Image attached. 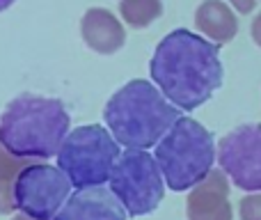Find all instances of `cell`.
Returning a JSON list of instances; mask_svg holds the SVG:
<instances>
[{
  "mask_svg": "<svg viewBox=\"0 0 261 220\" xmlns=\"http://www.w3.org/2000/svg\"><path fill=\"white\" fill-rule=\"evenodd\" d=\"M151 81L181 110L204 106L222 85L220 46L179 28L163 37L149 62Z\"/></svg>",
  "mask_w": 261,
  "mask_h": 220,
  "instance_id": "1",
  "label": "cell"
},
{
  "mask_svg": "<svg viewBox=\"0 0 261 220\" xmlns=\"http://www.w3.org/2000/svg\"><path fill=\"white\" fill-rule=\"evenodd\" d=\"M179 117V106H174L158 87L142 78L128 81L119 87L103 110L110 133L128 149L156 147Z\"/></svg>",
  "mask_w": 261,
  "mask_h": 220,
  "instance_id": "2",
  "label": "cell"
},
{
  "mask_svg": "<svg viewBox=\"0 0 261 220\" xmlns=\"http://www.w3.org/2000/svg\"><path fill=\"white\" fill-rule=\"evenodd\" d=\"M71 117L60 99L18 94L0 115V142L18 158L58 156L69 135Z\"/></svg>",
  "mask_w": 261,
  "mask_h": 220,
  "instance_id": "3",
  "label": "cell"
},
{
  "mask_svg": "<svg viewBox=\"0 0 261 220\" xmlns=\"http://www.w3.org/2000/svg\"><path fill=\"white\" fill-rule=\"evenodd\" d=\"M156 161L170 190L181 193L195 188L211 175L216 163L213 133L197 119L181 115L156 144Z\"/></svg>",
  "mask_w": 261,
  "mask_h": 220,
  "instance_id": "4",
  "label": "cell"
},
{
  "mask_svg": "<svg viewBox=\"0 0 261 220\" xmlns=\"http://www.w3.org/2000/svg\"><path fill=\"white\" fill-rule=\"evenodd\" d=\"M119 156V142L110 129L85 124L69 131L58 152V167L69 177L73 188H92L110 181Z\"/></svg>",
  "mask_w": 261,
  "mask_h": 220,
  "instance_id": "5",
  "label": "cell"
},
{
  "mask_svg": "<svg viewBox=\"0 0 261 220\" xmlns=\"http://www.w3.org/2000/svg\"><path fill=\"white\" fill-rule=\"evenodd\" d=\"M165 186L161 165L147 149H126L110 175V188L126 207L128 216L156 211L165 198Z\"/></svg>",
  "mask_w": 261,
  "mask_h": 220,
  "instance_id": "6",
  "label": "cell"
},
{
  "mask_svg": "<svg viewBox=\"0 0 261 220\" xmlns=\"http://www.w3.org/2000/svg\"><path fill=\"white\" fill-rule=\"evenodd\" d=\"M71 181L60 167L30 163L14 186L16 209L32 220H55L71 195Z\"/></svg>",
  "mask_w": 261,
  "mask_h": 220,
  "instance_id": "7",
  "label": "cell"
},
{
  "mask_svg": "<svg viewBox=\"0 0 261 220\" xmlns=\"http://www.w3.org/2000/svg\"><path fill=\"white\" fill-rule=\"evenodd\" d=\"M218 163L236 188L261 193V124H241L222 135Z\"/></svg>",
  "mask_w": 261,
  "mask_h": 220,
  "instance_id": "8",
  "label": "cell"
},
{
  "mask_svg": "<svg viewBox=\"0 0 261 220\" xmlns=\"http://www.w3.org/2000/svg\"><path fill=\"white\" fill-rule=\"evenodd\" d=\"M128 211L113 188L92 186L69 195L55 220H126Z\"/></svg>",
  "mask_w": 261,
  "mask_h": 220,
  "instance_id": "9",
  "label": "cell"
},
{
  "mask_svg": "<svg viewBox=\"0 0 261 220\" xmlns=\"http://www.w3.org/2000/svg\"><path fill=\"white\" fill-rule=\"evenodd\" d=\"M188 220H234L229 204V181L222 170H211V175L199 181L186 200Z\"/></svg>",
  "mask_w": 261,
  "mask_h": 220,
  "instance_id": "10",
  "label": "cell"
},
{
  "mask_svg": "<svg viewBox=\"0 0 261 220\" xmlns=\"http://www.w3.org/2000/svg\"><path fill=\"white\" fill-rule=\"evenodd\" d=\"M81 37L87 48L99 55H113L126 44L124 26L110 9L92 7L81 18Z\"/></svg>",
  "mask_w": 261,
  "mask_h": 220,
  "instance_id": "11",
  "label": "cell"
},
{
  "mask_svg": "<svg viewBox=\"0 0 261 220\" xmlns=\"http://www.w3.org/2000/svg\"><path fill=\"white\" fill-rule=\"evenodd\" d=\"M195 26L213 44H229L239 32V18L234 9L222 0H204L195 12Z\"/></svg>",
  "mask_w": 261,
  "mask_h": 220,
  "instance_id": "12",
  "label": "cell"
},
{
  "mask_svg": "<svg viewBox=\"0 0 261 220\" xmlns=\"http://www.w3.org/2000/svg\"><path fill=\"white\" fill-rule=\"evenodd\" d=\"M30 163L25 158H18L14 154H9L7 149L0 142V213L7 216L16 209V202H14V186H16V179Z\"/></svg>",
  "mask_w": 261,
  "mask_h": 220,
  "instance_id": "13",
  "label": "cell"
},
{
  "mask_svg": "<svg viewBox=\"0 0 261 220\" xmlns=\"http://www.w3.org/2000/svg\"><path fill=\"white\" fill-rule=\"evenodd\" d=\"M119 14L124 23L135 30L149 28L163 14L161 0H119Z\"/></svg>",
  "mask_w": 261,
  "mask_h": 220,
  "instance_id": "14",
  "label": "cell"
},
{
  "mask_svg": "<svg viewBox=\"0 0 261 220\" xmlns=\"http://www.w3.org/2000/svg\"><path fill=\"white\" fill-rule=\"evenodd\" d=\"M241 220H261V193L245 195L239 204Z\"/></svg>",
  "mask_w": 261,
  "mask_h": 220,
  "instance_id": "15",
  "label": "cell"
},
{
  "mask_svg": "<svg viewBox=\"0 0 261 220\" xmlns=\"http://www.w3.org/2000/svg\"><path fill=\"white\" fill-rule=\"evenodd\" d=\"M227 3H229L239 14H250L254 7H257V0H227Z\"/></svg>",
  "mask_w": 261,
  "mask_h": 220,
  "instance_id": "16",
  "label": "cell"
},
{
  "mask_svg": "<svg viewBox=\"0 0 261 220\" xmlns=\"http://www.w3.org/2000/svg\"><path fill=\"white\" fill-rule=\"evenodd\" d=\"M250 35H252V41L261 48V12L254 16L252 21V28H250Z\"/></svg>",
  "mask_w": 261,
  "mask_h": 220,
  "instance_id": "17",
  "label": "cell"
},
{
  "mask_svg": "<svg viewBox=\"0 0 261 220\" xmlns=\"http://www.w3.org/2000/svg\"><path fill=\"white\" fill-rule=\"evenodd\" d=\"M14 3H16V0H0V12H5V9H9Z\"/></svg>",
  "mask_w": 261,
  "mask_h": 220,
  "instance_id": "18",
  "label": "cell"
},
{
  "mask_svg": "<svg viewBox=\"0 0 261 220\" xmlns=\"http://www.w3.org/2000/svg\"><path fill=\"white\" fill-rule=\"evenodd\" d=\"M12 220H32L30 216H25V213H16V216H14Z\"/></svg>",
  "mask_w": 261,
  "mask_h": 220,
  "instance_id": "19",
  "label": "cell"
}]
</instances>
